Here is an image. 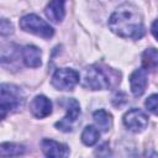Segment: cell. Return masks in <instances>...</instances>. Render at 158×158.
<instances>
[{"instance_id": "1", "label": "cell", "mask_w": 158, "mask_h": 158, "mask_svg": "<svg viewBox=\"0 0 158 158\" xmlns=\"http://www.w3.org/2000/svg\"><path fill=\"white\" fill-rule=\"evenodd\" d=\"M110 30L122 38L138 40L144 35L142 16L132 4L118 6L109 19Z\"/></svg>"}, {"instance_id": "2", "label": "cell", "mask_w": 158, "mask_h": 158, "mask_svg": "<svg viewBox=\"0 0 158 158\" xmlns=\"http://www.w3.org/2000/svg\"><path fill=\"white\" fill-rule=\"evenodd\" d=\"M120 75L107 67L94 64L84 70L81 78V85L90 90H104L115 85L120 81Z\"/></svg>"}, {"instance_id": "3", "label": "cell", "mask_w": 158, "mask_h": 158, "mask_svg": "<svg viewBox=\"0 0 158 158\" xmlns=\"http://www.w3.org/2000/svg\"><path fill=\"white\" fill-rule=\"evenodd\" d=\"M25 102V95L22 90L14 84H1L0 86V110L1 118L6 112L19 110Z\"/></svg>"}, {"instance_id": "4", "label": "cell", "mask_w": 158, "mask_h": 158, "mask_svg": "<svg viewBox=\"0 0 158 158\" xmlns=\"http://www.w3.org/2000/svg\"><path fill=\"white\" fill-rule=\"evenodd\" d=\"M20 27L26 32L33 33L43 38H49L54 35V30L49 26V23H47L44 20H42L40 16L35 14H30L21 17Z\"/></svg>"}, {"instance_id": "5", "label": "cell", "mask_w": 158, "mask_h": 158, "mask_svg": "<svg viewBox=\"0 0 158 158\" xmlns=\"http://www.w3.org/2000/svg\"><path fill=\"white\" fill-rule=\"evenodd\" d=\"M79 73L72 68H59L52 77V85L58 90H72L79 83Z\"/></svg>"}, {"instance_id": "6", "label": "cell", "mask_w": 158, "mask_h": 158, "mask_svg": "<svg viewBox=\"0 0 158 158\" xmlns=\"http://www.w3.org/2000/svg\"><path fill=\"white\" fill-rule=\"evenodd\" d=\"M64 104L67 107V114L60 121L56 122V127L63 132H70L73 131L74 123L80 115V106L75 99H67Z\"/></svg>"}, {"instance_id": "7", "label": "cell", "mask_w": 158, "mask_h": 158, "mask_svg": "<svg viewBox=\"0 0 158 158\" xmlns=\"http://www.w3.org/2000/svg\"><path fill=\"white\" fill-rule=\"evenodd\" d=\"M123 125L132 132H142L148 125V116L139 109H131L123 116Z\"/></svg>"}, {"instance_id": "8", "label": "cell", "mask_w": 158, "mask_h": 158, "mask_svg": "<svg viewBox=\"0 0 158 158\" xmlns=\"http://www.w3.org/2000/svg\"><path fill=\"white\" fill-rule=\"evenodd\" d=\"M147 83H148V79H147V70L142 67V68H138L136 69L131 75H130V88H131V91L132 94L138 98L141 96L146 88H147Z\"/></svg>"}, {"instance_id": "9", "label": "cell", "mask_w": 158, "mask_h": 158, "mask_svg": "<svg viewBox=\"0 0 158 158\" xmlns=\"http://www.w3.org/2000/svg\"><path fill=\"white\" fill-rule=\"evenodd\" d=\"M30 110L37 118L47 117L52 112V102L44 95H37L32 99L30 104Z\"/></svg>"}, {"instance_id": "10", "label": "cell", "mask_w": 158, "mask_h": 158, "mask_svg": "<svg viewBox=\"0 0 158 158\" xmlns=\"http://www.w3.org/2000/svg\"><path fill=\"white\" fill-rule=\"evenodd\" d=\"M41 147H42L43 153L47 157L57 158V157H65L68 154V147L57 141H53V139H48V138L42 139Z\"/></svg>"}, {"instance_id": "11", "label": "cell", "mask_w": 158, "mask_h": 158, "mask_svg": "<svg viewBox=\"0 0 158 158\" xmlns=\"http://www.w3.org/2000/svg\"><path fill=\"white\" fill-rule=\"evenodd\" d=\"M65 0H51L46 7V16L53 22H60L64 19Z\"/></svg>"}, {"instance_id": "12", "label": "cell", "mask_w": 158, "mask_h": 158, "mask_svg": "<svg viewBox=\"0 0 158 158\" xmlns=\"http://www.w3.org/2000/svg\"><path fill=\"white\" fill-rule=\"evenodd\" d=\"M22 58L27 67L31 68H38L42 64L41 60V51L32 44H27L22 49Z\"/></svg>"}, {"instance_id": "13", "label": "cell", "mask_w": 158, "mask_h": 158, "mask_svg": "<svg viewBox=\"0 0 158 158\" xmlns=\"http://www.w3.org/2000/svg\"><path fill=\"white\" fill-rule=\"evenodd\" d=\"M142 65L147 72L158 70V49L147 48L142 53Z\"/></svg>"}, {"instance_id": "14", "label": "cell", "mask_w": 158, "mask_h": 158, "mask_svg": "<svg viewBox=\"0 0 158 158\" xmlns=\"http://www.w3.org/2000/svg\"><path fill=\"white\" fill-rule=\"evenodd\" d=\"M93 117H94V121L96 123V127L100 128L101 131H109L111 128V126H112V117L105 110H102V109L96 110L93 114Z\"/></svg>"}, {"instance_id": "15", "label": "cell", "mask_w": 158, "mask_h": 158, "mask_svg": "<svg viewBox=\"0 0 158 158\" xmlns=\"http://www.w3.org/2000/svg\"><path fill=\"white\" fill-rule=\"evenodd\" d=\"M100 138V131L95 126H86L81 132V141L85 146H94Z\"/></svg>"}, {"instance_id": "16", "label": "cell", "mask_w": 158, "mask_h": 158, "mask_svg": "<svg viewBox=\"0 0 158 158\" xmlns=\"http://www.w3.org/2000/svg\"><path fill=\"white\" fill-rule=\"evenodd\" d=\"M25 152V147L22 144H16V143H1L0 146V154L2 157H9V156H20Z\"/></svg>"}, {"instance_id": "17", "label": "cell", "mask_w": 158, "mask_h": 158, "mask_svg": "<svg viewBox=\"0 0 158 158\" xmlns=\"http://www.w3.org/2000/svg\"><path fill=\"white\" fill-rule=\"evenodd\" d=\"M144 105L147 110H149L152 114L158 116V94H153L144 101Z\"/></svg>"}, {"instance_id": "18", "label": "cell", "mask_w": 158, "mask_h": 158, "mask_svg": "<svg viewBox=\"0 0 158 158\" xmlns=\"http://www.w3.org/2000/svg\"><path fill=\"white\" fill-rule=\"evenodd\" d=\"M0 32L2 36H7V35H11L14 32V26L10 21H7L6 19H1V22H0Z\"/></svg>"}, {"instance_id": "19", "label": "cell", "mask_w": 158, "mask_h": 158, "mask_svg": "<svg viewBox=\"0 0 158 158\" xmlns=\"http://www.w3.org/2000/svg\"><path fill=\"white\" fill-rule=\"evenodd\" d=\"M151 31H152V35L154 36V38L158 41V19L152 23V27H151Z\"/></svg>"}]
</instances>
